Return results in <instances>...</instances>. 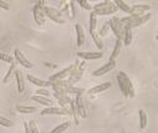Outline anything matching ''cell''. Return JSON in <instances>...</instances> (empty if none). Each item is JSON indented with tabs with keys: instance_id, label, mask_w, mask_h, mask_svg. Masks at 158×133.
I'll list each match as a JSON object with an SVG mask.
<instances>
[{
	"instance_id": "1f68e13d",
	"label": "cell",
	"mask_w": 158,
	"mask_h": 133,
	"mask_svg": "<svg viewBox=\"0 0 158 133\" xmlns=\"http://www.w3.org/2000/svg\"><path fill=\"white\" fill-rule=\"evenodd\" d=\"M79 5H80L83 9H85V10H93V6H91L86 0H79Z\"/></svg>"
},
{
	"instance_id": "d4e9b609",
	"label": "cell",
	"mask_w": 158,
	"mask_h": 133,
	"mask_svg": "<svg viewBox=\"0 0 158 133\" xmlns=\"http://www.w3.org/2000/svg\"><path fill=\"white\" fill-rule=\"evenodd\" d=\"M69 106H70V110H72V113H73V117H74L75 124L78 126V124H79V115H78V111H77V107H75V102H74V100H72V99H70V101H69Z\"/></svg>"
},
{
	"instance_id": "f35d334b",
	"label": "cell",
	"mask_w": 158,
	"mask_h": 133,
	"mask_svg": "<svg viewBox=\"0 0 158 133\" xmlns=\"http://www.w3.org/2000/svg\"><path fill=\"white\" fill-rule=\"evenodd\" d=\"M0 52H1V50H0Z\"/></svg>"
},
{
	"instance_id": "4316f807",
	"label": "cell",
	"mask_w": 158,
	"mask_h": 133,
	"mask_svg": "<svg viewBox=\"0 0 158 133\" xmlns=\"http://www.w3.org/2000/svg\"><path fill=\"white\" fill-rule=\"evenodd\" d=\"M114 4L116 5V7H117V9L120 7L123 12H127V14L130 12V7H131V6H128L125 1H122V0H115V1H114Z\"/></svg>"
},
{
	"instance_id": "7402d4cb",
	"label": "cell",
	"mask_w": 158,
	"mask_h": 133,
	"mask_svg": "<svg viewBox=\"0 0 158 133\" xmlns=\"http://www.w3.org/2000/svg\"><path fill=\"white\" fill-rule=\"evenodd\" d=\"M121 47H122V41H121V39H116L114 50H112V53H111V55H110V60H114V62H115V59L118 57V54H120V52H121Z\"/></svg>"
},
{
	"instance_id": "30bf717a",
	"label": "cell",
	"mask_w": 158,
	"mask_h": 133,
	"mask_svg": "<svg viewBox=\"0 0 158 133\" xmlns=\"http://www.w3.org/2000/svg\"><path fill=\"white\" fill-rule=\"evenodd\" d=\"M75 102V107H77V111H78V115L83 118H85L88 116V112H86V107H85V103H84V100H83V95L81 94H78L77 95V99L74 100Z\"/></svg>"
},
{
	"instance_id": "7a4b0ae2",
	"label": "cell",
	"mask_w": 158,
	"mask_h": 133,
	"mask_svg": "<svg viewBox=\"0 0 158 133\" xmlns=\"http://www.w3.org/2000/svg\"><path fill=\"white\" fill-rule=\"evenodd\" d=\"M151 17H152V15H151L149 12H147V14L141 15V16L130 15V16H126V17H123V18H120V21H121L125 26H127V27H130V28H133V27H137V26L143 25V23L147 22Z\"/></svg>"
},
{
	"instance_id": "8992f818",
	"label": "cell",
	"mask_w": 158,
	"mask_h": 133,
	"mask_svg": "<svg viewBox=\"0 0 158 133\" xmlns=\"http://www.w3.org/2000/svg\"><path fill=\"white\" fill-rule=\"evenodd\" d=\"M84 69H85V62H81V63H79V62H75V68L73 69L72 74L69 75V78H68L67 80H68V81H69L72 85H73L74 83L79 81V80L81 79V76H83Z\"/></svg>"
},
{
	"instance_id": "277c9868",
	"label": "cell",
	"mask_w": 158,
	"mask_h": 133,
	"mask_svg": "<svg viewBox=\"0 0 158 133\" xmlns=\"http://www.w3.org/2000/svg\"><path fill=\"white\" fill-rule=\"evenodd\" d=\"M43 14H44L46 17L51 18V20H52L53 22H56V23L63 25V23L65 22V20L62 17L60 11H59L58 9H56V7H53V6L44 5V6H43Z\"/></svg>"
},
{
	"instance_id": "d6986e66",
	"label": "cell",
	"mask_w": 158,
	"mask_h": 133,
	"mask_svg": "<svg viewBox=\"0 0 158 133\" xmlns=\"http://www.w3.org/2000/svg\"><path fill=\"white\" fill-rule=\"evenodd\" d=\"M15 78H16V83H17V90L19 92H23L25 90V83H23V76H22V73L19 71V70H15Z\"/></svg>"
},
{
	"instance_id": "6da1fadb",
	"label": "cell",
	"mask_w": 158,
	"mask_h": 133,
	"mask_svg": "<svg viewBox=\"0 0 158 133\" xmlns=\"http://www.w3.org/2000/svg\"><path fill=\"white\" fill-rule=\"evenodd\" d=\"M117 81H118V86H120V90L121 92L123 94L125 97H128V99H132L135 97V87L130 80V78L127 76V74L125 71H118L117 73Z\"/></svg>"
},
{
	"instance_id": "44dd1931",
	"label": "cell",
	"mask_w": 158,
	"mask_h": 133,
	"mask_svg": "<svg viewBox=\"0 0 158 133\" xmlns=\"http://www.w3.org/2000/svg\"><path fill=\"white\" fill-rule=\"evenodd\" d=\"M131 42H132V28L125 26V33H123V38H122V44L130 46Z\"/></svg>"
},
{
	"instance_id": "ac0fdd59",
	"label": "cell",
	"mask_w": 158,
	"mask_h": 133,
	"mask_svg": "<svg viewBox=\"0 0 158 133\" xmlns=\"http://www.w3.org/2000/svg\"><path fill=\"white\" fill-rule=\"evenodd\" d=\"M54 97L59 101V105L62 106V108H65V105L69 103L70 101V97L67 95V94H58V92H53Z\"/></svg>"
},
{
	"instance_id": "ba28073f",
	"label": "cell",
	"mask_w": 158,
	"mask_h": 133,
	"mask_svg": "<svg viewBox=\"0 0 158 133\" xmlns=\"http://www.w3.org/2000/svg\"><path fill=\"white\" fill-rule=\"evenodd\" d=\"M69 110L68 108H59V107H46L44 110L41 111V116H47V115H59V116H67L69 115Z\"/></svg>"
},
{
	"instance_id": "5b68a950",
	"label": "cell",
	"mask_w": 158,
	"mask_h": 133,
	"mask_svg": "<svg viewBox=\"0 0 158 133\" xmlns=\"http://www.w3.org/2000/svg\"><path fill=\"white\" fill-rule=\"evenodd\" d=\"M109 23H110V28L112 30L114 34L116 36V39H121V41H122L123 33H125V25H123V23L120 21V18H117L116 16L111 17L110 21H109Z\"/></svg>"
},
{
	"instance_id": "e575fe53",
	"label": "cell",
	"mask_w": 158,
	"mask_h": 133,
	"mask_svg": "<svg viewBox=\"0 0 158 133\" xmlns=\"http://www.w3.org/2000/svg\"><path fill=\"white\" fill-rule=\"evenodd\" d=\"M0 126H4V127H11L12 123H11L9 119H6V118H4V117L0 116Z\"/></svg>"
},
{
	"instance_id": "9a60e30c",
	"label": "cell",
	"mask_w": 158,
	"mask_h": 133,
	"mask_svg": "<svg viewBox=\"0 0 158 133\" xmlns=\"http://www.w3.org/2000/svg\"><path fill=\"white\" fill-rule=\"evenodd\" d=\"M78 57L83 58V59H99L102 58V53L101 52H78Z\"/></svg>"
},
{
	"instance_id": "7c38bea8",
	"label": "cell",
	"mask_w": 158,
	"mask_h": 133,
	"mask_svg": "<svg viewBox=\"0 0 158 133\" xmlns=\"http://www.w3.org/2000/svg\"><path fill=\"white\" fill-rule=\"evenodd\" d=\"M14 54H15V59H16V60L22 65V66H25V68H27V69L33 68V64H32V63H31V62H30V60L23 55V53H22L20 49H17V48H16V49L14 50Z\"/></svg>"
},
{
	"instance_id": "9c48e42d",
	"label": "cell",
	"mask_w": 158,
	"mask_h": 133,
	"mask_svg": "<svg viewBox=\"0 0 158 133\" xmlns=\"http://www.w3.org/2000/svg\"><path fill=\"white\" fill-rule=\"evenodd\" d=\"M74 68H75V64H73V65H70V66H68V68H65V69H63V70H60V71H58V73L51 75L49 81H54V80H64L67 76H69V75L72 74V71H73Z\"/></svg>"
},
{
	"instance_id": "ffe728a7",
	"label": "cell",
	"mask_w": 158,
	"mask_h": 133,
	"mask_svg": "<svg viewBox=\"0 0 158 133\" xmlns=\"http://www.w3.org/2000/svg\"><path fill=\"white\" fill-rule=\"evenodd\" d=\"M110 86H111V83H102V84H99V85L91 87V89L89 90V94H99V92H102V91L107 90Z\"/></svg>"
},
{
	"instance_id": "836d02e7",
	"label": "cell",
	"mask_w": 158,
	"mask_h": 133,
	"mask_svg": "<svg viewBox=\"0 0 158 133\" xmlns=\"http://www.w3.org/2000/svg\"><path fill=\"white\" fill-rule=\"evenodd\" d=\"M69 5V10H70V18H74L75 17V7H74V1H69L68 2Z\"/></svg>"
},
{
	"instance_id": "2e32d148",
	"label": "cell",
	"mask_w": 158,
	"mask_h": 133,
	"mask_svg": "<svg viewBox=\"0 0 158 133\" xmlns=\"http://www.w3.org/2000/svg\"><path fill=\"white\" fill-rule=\"evenodd\" d=\"M27 80L30 81V83H32L33 85H36V86H40V87H47V86H52V83L48 80V81H46V80H41V79H38V78H35V76H32V75H27Z\"/></svg>"
},
{
	"instance_id": "83f0119b",
	"label": "cell",
	"mask_w": 158,
	"mask_h": 133,
	"mask_svg": "<svg viewBox=\"0 0 158 133\" xmlns=\"http://www.w3.org/2000/svg\"><path fill=\"white\" fill-rule=\"evenodd\" d=\"M69 124H70V122H69V121L63 122V123H60L59 126H57L54 129H52V132H51V133H63V132L69 127Z\"/></svg>"
},
{
	"instance_id": "3957f363",
	"label": "cell",
	"mask_w": 158,
	"mask_h": 133,
	"mask_svg": "<svg viewBox=\"0 0 158 133\" xmlns=\"http://www.w3.org/2000/svg\"><path fill=\"white\" fill-rule=\"evenodd\" d=\"M94 14L98 16H105V15H110V14H115L117 11L116 5L114 4V1H102L99 2L96 5L93 6Z\"/></svg>"
},
{
	"instance_id": "5bb4252c",
	"label": "cell",
	"mask_w": 158,
	"mask_h": 133,
	"mask_svg": "<svg viewBox=\"0 0 158 133\" xmlns=\"http://www.w3.org/2000/svg\"><path fill=\"white\" fill-rule=\"evenodd\" d=\"M75 32H77V46L81 47L85 42V34H84V28L81 27V25L77 23L75 25Z\"/></svg>"
},
{
	"instance_id": "f546056e",
	"label": "cell",
	"mask_w": 158,
	"mask_h": 133,
	"mask_svg": "<svg viewBox=\"0 0 158 133\" xmlns=\"http://www.w3.org/2000/svg\"><path fill=\"white\" fill-rule=\"evenodd\" d=\"M90 34H91V37H93V39H94V42H95V46H96L99 49H102L104 44H102V41H101V38L99 37V34H98L96 32H91Z\"/></svg>"
},
{
	"instance_id": "8d00e7d4",
	"label": "cell",
	"mask_w": 158,
	"mask_h": 133,
	"mask_svg": "<svg viewBox=\"0 0 158 133\" xmlns=\"http://www.w3.org/2000/svg\"><path fill=\"white\" fill-rule=\"evenodd\" d=\"M0 9L9 10V9H10V6H9V4H7V2H5V1H1V0H0Z\"/></svg>"
},
{
	"instance_id": "52a82bcc",
	"label": "cell",
	"mask_w": 158,
	"mask_h": 133,
	"mask_svg": "<svg viewBox=\"0 0 158 133\" xmlns=\"http://www.w3.org/2000/svg\"><path fill=\"white\" fill-rule=\"evenodd\" d=\"M43 6H44V1H38L33 6V18L38 26L44 25V17L46 16L43 14Z\"/></svg>"
},
{
	"instance_id": "f1b7e54d",
	"label": "cell",
	"mask_w": 158,
	"mask_h": 133,
	"mask_svg": "<svg viewBox=\"0 0 158 133\" xmlns=\"http://www.w3.org/2000/svg\"><path fill=\"white\" fill-rule=\"evenodd\" d=\"M15 63H11V65H10V68H9V70H7V73L5 74V76H4V79H2V83L4 84H6L9 80H10V78L12 76V74L15 73Z\"/></svg>"
},
{
	"instance_id": "8fae6325",
	"label": "cell",
	"mask_w": 158,
	"mask_h": 133,
	"mask_svg": "<svg viewBox=\"0 0 158 133\" xmlns=\"http://www.w3.org/2000/svg\"><path fill=\"white\" fill-rule=\"evenodd\" d=\"M115 65H116V63H115L114 60H109L107 63H105L104 65H101L99 69L94 70V71H93V75H94V76H101V75H104V74H107L110 70H112V69L115 68Z\"/></svg>"
},
{
	"instance_id": "d6a6232c",
	"label": "cell",
	"mask_w": 158,
	"mask_h": 133,
	"mask_svg": "<svg viewBox=\"0 0 158 133\" xmlns=\"http://www.w3.org/2000/svg\"><path fill=\"white\" fill-rule=\"evenodd\" d=\"M36 94L38 95V96H44V97H49V91L48 90H46V89H38L37 91H36Z\"/></svg>"
},
{
	"instance_id": "4dcf8cb0",
	"label": "cell",
	"mask_w": 158,
	"mask_h": 133,
	"mask_svg": "<svg viewBox=\"0 0 158 133\" xmlns=\"http://www.w3.org/2000/svg\"><path fill=\"white\" fill-rule=\"evenodd\" d=\"M109 30H110V23H109V21H106V22L104 23L102 28L99 30V33H98V34H100V36H106L107 32H109Z\"/></svg>"
},
{
	"instance_id": "74e56055",
	"label": "cell",
	"mask_w": 158,
	"mask_h": 133,
	"mask_svg": "<svg viewBox=\"0 0 158 133\" xmlns=\"http://www.w3.org/2000/svg\"><path fill=\"white\" fill-rule=\"evenodd\" d=\"M23 128H25V133H31V131H30V126H28V123H23Z\"/></svg>"
},
{
	"instance_id": "d590c367",
	"label": "cell",
	"mask_w": 158,
	"mask_h": 133,
	"mask_svg": "<svg viewBox=\"0 0 158 133\" xmlns=\"http://www.w3.org/2000/svg\"><path fill=\"white\" fill-rule=\"evenodd\" d=\"M30 131H31V133H40L37 129V126L33 121H30Z\"/></svg>"
},
{
	"instance_id": "484cf974",
	"label": "cell",
	"mask_w": 158,
	"mask_h": 133,
	"mask_svg": "<svg viewBox=\"0 0 158 133\" xmlns=\"http://www.w3.org/2000/svg\"><path fill=\"white\" fill-rule=\"evenodd\" d=\"M138 117H139V127L143 129L147 126V115L144 112V110H139L138 111Z\"/></svg>"
},
{
	"instance_id": "603a6c76",
	"label": "cell",
	"mask_w": 158,
	"mask_h": 133,
	"mask_svg": "<svg viewBox=\"0 0 158 133\" xmlns=\"http://www.w3.org/2000/svg\"><path fill=\"white\" fill-rule=\"evenodd\" d=\"M95 28H96V15L94 14V11H91L90 15H89V30H90V33L95 32Z\"/></svg>"
},
{
	"instance_id": "4fadbf2b",
	"label": "cell",
	"mask_w": 158,
	"mask_h": 133,
	"mask_svg": "<svg viewBox=\"0 0 158 133\" xmlns=\"http://www.w3.org/2000/svg\"><path fill=\"white\" fill-rule=\"evenodd\" d=\"M151 10V5H133L130 7V15H136V16H141L147 14V11Z\"/></svg>"
},
{
	"instance_id": "cb8c5ba5",
	"label": "cell",
	"mask_w": 158,
	"mask_h": 133,
	"mask_svg": "<svg viewBox=\"0 0 158 133\" xmlns=\"http://www.w3.org/2000/svg\"><path fill=\"white\" fill-rule=\"evenodd\" d=\"M16 110L20 113H32L37 111V108L33 106H16Z\"/></svg>"
},
{
	"instance_id": "e0dca14e",
	"label": "cell",
	"mask_w": 158,
	"mask_h": 133,
	"mask_svg": "<svg viewBox=\"0 0 158 133\" xmlns=\"http://www.w3.org/2000/svg\"><path fill=\"white\" fill-rule=\"evenodd\" d=\"M33 101H36V102H38V103H41V105H44V106H47V107H51L54 102L49 99V97H44V96H38V95H35V96H32L31 97Z\"/></svg>"
}]
</instances>
